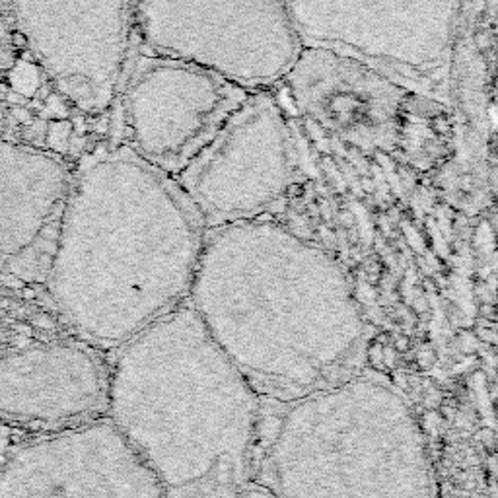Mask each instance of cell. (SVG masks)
<instances>
[{
	"label": "cell",
	"mask_w": 498,
	"mask_h": 498,
	"mask_svg": "<svg viewBox=\"0 0 498 498\" xmlns=\"http://www.w3.org/2000/svg\"><path fill=\"white\" fill-rule=\"evenodd\" d=\"M187 300L261 399L290 401L358 374L366 327L347 273L279 222L204 232Z\"/></svg>",
	"instance_id": "1"
},
{
	"label": "cell",
	"mask_w": 498,
	"mask_h": 498,
	"mask_svg": "<svg viewBox=\"0 0 498 498\" xmlns=\"http://www.w3.org/2000/svg\"><path fill=\"white\" fill-rule=\"evenodd\" d=\"M204 232L174 175L100 138L71 177L51 298L78 339L115 351L185 304Z\"/></svg>",
	"instance_id": "2"
},
{
	"label": "cell",
	"mask_w": 498,
	"mask_h": 498,
	"mask_svg": "<svg viewBox=\"0 0 498 498\" xmlns=\"http://www.w3.org/2000/svg\"><path fill=\"white\" fill-rule=\"evenodd\" d=\"M105 417L166 498L251 483L261 398L183 304L113 351Z\"/></svg>",
	"instance_id": "3"
},
{
	"label": "cell",
	"mask_w": 498,
	"mask_h": 498,
	"mask_svg": "<svg viewBox=\"0 0 498 498\" xmlns=\"http://www.w3.org/2000/svg\"><path fill=\"white\" fill-rule=\"evenodd\" d=\"M251 483L273 498H434L409 405L360 374L290 401L261 399Z\"/></svg>",
	"instance_id": "4"
},
{
	"label": "cell",
	"mask_w": 498,
	"mask_h": 498,
	"mask_svg": "<svg viewBox=\"0 0 498 498\" xmlns=\"http://www.w3.org/2000/svg\"><path fill=\"white\" fill-rule=\"evenodd\" d=\"M271 92L286 115L368 156L428 167L454 150V109L327 51L302 49Z\"/></svg>",
	"instance_id": "5"
},
{
	"label": "cell",
	"mask_w": 498,
	"mask_h": 498,
	"mask_svg": "<svg viewBox=\"0 0 498 498\" xmlns=\"http://www.w3.org/2000/svg\"><path fill=\"white\" fill-rule=\"evenodd\" d=\"M302 49L368 66L454 109L462 0H284Z\"/></svg>",
	"instance_id": "6"
},
{
	"label": "cell",
	"mask_w": 498,
	"mask_h": 498,
	"mask_svg": "<svg viewBox=\"0 0 498 498\" xmlns=\"http://www.w3.org/2000/svg\"><path fill=\"white\" fill-rule=\"evenodd\" d=\"M135 51L271 90L302 53L284 0H137Z\"/></svg>",
	"instance_id": "7"
},
{
	"label": "cell",
	"mask_w": 498,
	"mask_h": 498,
	"mask_svg": "<svg viewBox=\"0 0 498 498\" xmlns=\"http://www.w3.org/2000/svg\"><path fill=\"white\" fill-rule=\"evenodd\" d=\"M204 228L263 218L304 181L296 133L271 90L239 101L175 175Z\"/></svg>",
	"instance_id": "8"
},
{
	"label": "cell",
	"mask_w": 498,
	"mask_h": 498,
	"mask_svg": "<svg viewBox=\"0 0 498 498\" xmlns=\"http://www.w3.org/2000/svg\"><path fill=\"white\" fill-rule=\"evenodd\" d=\"M247 94L207 68L133 51L105 138L175 177Z\"/></svg>",
	"instance_id": "9"
},
{
	"label": "cell",
	"mask_w": 498,
	"mask_h": 498,
	"mask_svg": "<svg viewBox=\"0 0 498 498\" xmlns=\"http://www.w3.org/2000/svg\"><path fill=\"white\" fill-rule=\"evenodd\" d=\"M0 498H166L108 417L53 430L0 465Z\"/></svg>",
	"instance_id": "10"
},
{
	"label": "cell",
	"mask_w": 498,
	"mask_h": 498,
	"mask_svg": "<svg viewBox=\"0 0 498 498\" xmlns=\"http://www.w3.org/2000/svg\"><path fill=\"white\" fill-rule=\"evenodd\" d=\"M109 366L78 341L39 343L0 354V420L61 430L105 417Z\"/></svg>",
	"instance_id": "11"
},
{
	"label": "cell",
	"mask_w": 498,
	"mask_h": 498,
	"mask_svg": "<svg viewBox=\"0 0 498 498\" xmlns=\"http://www.w3.org/2000/svg\"><path fill=\"white\" fill-rule=\"evenodd\" d=\"M71 177L55 160L0 175V261L22 279H47Z\"/></svg>",
	"instance_id": "12"
},
{
	"label": "cell",
	"mask_w": 498,
	"mask_h": 498,
	"mask_svg": "<svg viewBox=\"0 0 498 498\" xmlns=\"http://www.w3.org/2000/svg\"><path fill=\"white\" fill-rule=\"evenodd\" d=\"M10 45H12L16 51L29 49L28 36H26L24 31H20V29H14V31L10 33Z\"/></svg>",
	"instance_id": "13"
},
{
	"label": "cell",
	"mask_w": 498,
	"mask_h": 498,
	"mask_svg": "<svg viewBox=\"0 0 498 498\" xmlns=\"http://www.w3.org/2000/svg\"><path fill=\"white\" fill-rule=\"evenodd\" d=\"M463 2V8H465V14H467V10H471V8L475 6L477 0H462Z\"/></svg>",
	"instance_id": "14"
}]
</instances>
